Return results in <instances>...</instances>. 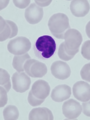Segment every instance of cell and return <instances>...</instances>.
<instances>
[{
    "label": "cell",
    "mask_w": 90,
    "mask_h": 120,
    "mask_svg": "<svg viewBox=\"0 0 90 120\" xmlns=\"http://www.w3.org/2000/svg\"><path fill=\"white\" fill-rule=\"evenodd\" d=\"M48 24L51 34L59 39H64L65 33L70 28L68 17L63 13L53 15L50 18Z\"/></svg>",
    "instance_id": "1"
},
{
    "label": "cell",
    "mask_w": 90,
    "mask_h": 120,
    "mask_svg": "<svg viewBox=\"0 0 90 120\" xmlns=\"http://www.w3.org/2000/svg\"><path fill=\"white\" fill-rule=\"evenodd\" d=\"M56 50V43L51 36L44 35L40 37L37 40L34 50L36 55L41 59H47L54 54Z\"/></svg>",
    "instance_id": "2"
},
{
    "label": "cell",
    "mask_w": 90,
    "mask_h": 120,
    "mask_svg": "<svg viewBox=\"0 0 90 120\" xmlns=\"http://www.w3.org/2000/svg\"><path fill=\"white\" fill-rule=\"evenodd\" d=\"M64 49L68 54L74 56L79 51L82 41V37L78 30L75 29L68 30L64 34Z\"/></svg>",
    "instance_id": "3"
},
{
    "label": "cell",
    "mask_w": 90,
    "mask_h": 120,
    "mask_svg": "<svg viewBox=\"0 0 90 120\" xmlns=\"http://www.w3.org/2000/svg\"><path fill=\"white\" fill-rule=\"evenodd\" d=\"M31 43L28 38L19 37L11 40L7 45V49L13 55H21L30 50Z\"/></svg>",
    "instance_id": "4"
},
{
    "label": "cell",
    "mask_w": 90,
    "mask_h": 120,
    "mask_svg": "<svg viewBox=\"0 0 90 120\" xmlns=\"http://www.w3.org/2000/svg\"><path fill=\"white\" fill-rule=\"evenodd\" d=\"M24 69L27 75L33 78L42 77L47 72L45 64L35 59L27 60L24 65Z\"/></svg>",
    "instance_id": "5"
},
{
    "label": "cell",
    "mask_w": 90,
    "mask_h": 120,
    "mask_svg": "<svg viewBox=\"0 0 90 120\" xmlns=\"http://www.w3.org/2000/svg\"><path fill=\"white\" fill-rule=\"evenodd\" d=\"M12 82L13 89L20 93L28 90L31 83L30 77L24 72H15L12 76Z\"/></svg>",
    "instance_id": "6"
},
{
    "label": "cell",
    "mask_w": 90,
    "mask_h": 120,
    "mask_svg": "<svg viewBox=\"0 0 90 120\" xmlns=\"http://www.w3.org/2000/svg\"><path fill=\"white\" fill-rule=\"evenodd\" d=\"M18 28L14 22L4 20L0 17V41H3L7 39L12 38L17 35Z\"/></svg>",
    "instance_id": "7"
},
{
    "label": "cell",
    "mask_w": 90,
    "mask_h": 120,
    "mask_svg": "<svg viewBox=\"0 0 90 120\" xmlns=\"http://www.w3.org/2000/svg\"><path fill=\"white\" fill-rule=\"evenodd\" d=\"M82 107L80 103L73 99L65 101L62 106L64 115L68 119H74L78 117L81 114Z\"/></svg>",
    "instance_id": "8"
},
{
    "label": "cell",
    "mask_w": 90,
    "mask_h": 120,
    "mask_svg": "<svg viewBox=\"0 0 90 120\" xmlns=\"http://www.w3.org/2000/svg\"><path fill=\"white\" fill-rule=\"evenodd\" d=\"M51 72L53 76L59 80H65L71 74L70 68L67 64L61 61L54 62L51 67Z\"/></svg>",
    "instance_id": "9"
},
{
    "label": "cell",
    "mask_w": 90,
    "mask_h": 120,
    "mask_svg": "<svg viewBox=\"0 0 90 120\" xmlns=\"http://www.w3.org/2000/svg\"><path fill=\"white\" fill-rule=\"evenodd\" d=\"M74 97L82 102L90 100V85L86 82L79 81L74 84L73 87Z\"/></svg>",
    "instance_id": "10"
},
{
    "label": "cell",
    "mask_w": 90,
    "mask_h": 120,
    "mask_svg": "<svg viewBox=\"0 0 90 120\" xmlns=\"http://www.w3.org/2000/svg\"><path fill=\"white\" fill-rule=\"evenodd\" d=\"M43 14V9L36 4L33 3L25 10L24 16L29 23L36 24L41 21Z\"/></svg>",
    "instance_id": "11"
},
{
    "label": "cell",
    "mask_w": 90,
    "mask_h": 120,
    "mask_svg": "<svg viewBox=\"0 0 90 120\" xmlns=\"http://www.w3.org/2000/svg\"><path fill=\"white\" fill-rule=\"evenodd\" d=\"M51 88L48 84L43 80H39L34 82L31 91L34 95L37 98L45 99L49 95Z\"/></svg>",
    "instance_id": "12"
},
{
    "label": "cell",
    "mask_w": 90,
    "mask_h": 120,
    "mask_svg": "<svg viewBox=\"0 0 90 120\" xmlns=\"http://www.w3.org/2000/svg\"><path fill=\"white\" fill-rule=\"evenodd\" d=\"M71 95V89L66 85L57 86L52 91L51 97L56 102H62L69 98Z\"/></svg>",
    "instance_id": "13"
},
{
    "label": "cell",
    "mask_w": 90,
    "mask_h": 120,
    "mask_svg": "<svg viewBox=\"0 0 90 120\" xmlns=\"http://www.w3.org/2000/svg\"><path fill=\"white\" fill-rule=\"evenodd\" d=\"M70 9L75 16L83 17L88 13L90 5L87 0H73L71 2Z\"/></svg>",
    "instance_id": "14"
},
{
    "label": "cell",
    "mask_w": 90,
    "mask_h": 120,
    "mask_svg": "<svg viewBox=\"0 0 90 120\" xmlns=\"http://www.w3.org/2000/svg\"><path fill=\"white\" fill-rule=\"evenodd\" d=\"M28 119L30 120H52L54 116L51 110L46 108H38L32 109L29 114Z\"/></svg>",
    "instance_id": "15"
},
{
    "label": "cell",
    "mask_w": 90,
    "mask_h": 120,
    "mask_svg": "<svg viewBox=\"0 0 90 120\" xmlns=\"http://www.w3.org/2000/svg\"><path fill=\"white\" fill-rule=\"evenodd\" d=\"M29 59H31V57L28 53L15 56L12 63L13 68L19 72H23L24 71V65L25 62Z\"/></svg>",
    "instance_id": "16"
},
{
    "label": "cell",
    "mask_w": 90,
    "mask_h": 120,
    "mask_svg": "<svg viewBox=\"0 0 90 120\" xmlns=\"http://www.w3.org/2000/svg\"><path fill=\"white\" fill-rule=\"evenodd\" d=\"M4 119L17 120L19 117V111L15 106L10 105L6 107L3 112Z\"/></svg>",
    "instance_id": "17"
},
{
    "label": "cell",
    "mask_w": 90,
    "mask_h": 120,
    "mask_svg": "<svg viewBox=\"0 0 90 120\" xmlns=\"http://www.w3.org/2000/svg\"><path fill=\"white\" fill-rule=\"evenodd\" d=\"M0 85L7 92L11 88L10 76L7 71L1 68L0 69Z\"/></svg>",
    "instance_id": "18"
},
{
    "label": "cell",
    "mask_w": 90,
    "mask_h": 120,
    "mask_svg": "<svg viewBox=\"0 0 90 120\" xmlns=\"http://www.w3.org/2000/svg\"><path fill=\"white\" fill-rule=\"evenodd\" d=\"M58 56L59 58L64 61H69L74 57L73 56L68 55L64 49V42H63L60 45L58 50Z\"/></svg>",
    "instance_id": "19"
},
{
    "label": "cell",
    "mask_w": 90,
    "mask_h": 120,
    "mask_svg": "<svg viewBox=\"0 0 90 120\" xmlns=\"http://www.w3.org/2000/svg\"><path fill=\"white\" fill-rule=\"evenodd\" d=\"M28 101L29 104L32 106L36 107L41 105L45 101V99H41L39 98H37L33 94L32 91L30 90L28 94Z\"/></svg>",
    "instance_id": "20"
},
{
    "label": "cell",
    "mask_w": 90,
    "mask_h": 120,
    "mask_svg": "<svg viewBox=\"0 0 90 120\" xmlns=\"http://www.w3.org/2000/svg\"><path fill=\"white\" fill-rule=\"evenodd\" d=\"M80 75L83 80L90 82V63L83 67L80 71Z\"/></svg>",
    "instance_id": "21"
},
{
    "label": "cell",
    "mask_w": 90,
    "mask_h": 120,
    "mask_svg": "<svg viewBox=\"0 0 90 120\" xmlns=\"http://www.w3.org/2000/svg\"><path fill=\"white\" fill-rule=\"evenodd\" d=\"M81 53L85 59L90 60V40L85 41L82 45Z\"/></svg>",
    "instance_id": "22"
},
{
    "label": "cell",
    "mask_w": 90,
    "mask_h": 120,
    "mask_svg": "<svg viewBox=\"0 0 90 120\" xmlns=\"http://www.w3.org/2000/svg\"><path fill=\"white\" fill-rule=\"evenodd\" d=\"M0 107L2 108L6 105L7 102V95L6 90L0 86Z\"/></svg>",
    "instance_id": "23"
},
{
    "label": "cell",
    "mask_w": 90,
    "mask_h": 120,
    "mask_svg": "<svg viewBox=\"0 0 90 120\" xmlns=\"http://www.w3.org/2000/svg\"><path fill=\"white\" fill-rule=\"evenodd\" d=\"M13 1L15 6L20 9L26 8L30 3V0H13Z\"/></svg>",
    "instance_id": "24"
},
{
    "label": "cell",
    "mask_w": 90,
    "mask_h": 120,
    "mask_svg": "<svg viewBox=\"0 0 90 120\" xmlns=\"http://www.w3.org/2000/svg\"><path fill=\"white\" fill-rule=\"evenodd\" d=\"M82 108L83 114L87 116L90 117V100L88 102L82 104Z\"/></svg>",
    "instance_id": "25"
},
{
    "label": "cell",
    "mask_w": 90,
    "mask_h": 120,
    "mask_svg": "<svg viewBox=\"0 0 90 120\" xmlns=\"http://www.w3.org/2000/svg\"><path fill=\"white\" fill-rule=\"evenodd\" d=\"M35 2L39 6L45 7L49 5L52 0H35Z\"/></svg>",
    "instance_id": "26"
},
{
    "label": "cell",
    "mask_w": 90,
    "mask_h": 120,
    "mask_svg": "<svg viewBox=\"0 0 90 120\" xmlns=\"http://www.w3.org/2000/svg\"><path fill=\"white\" fill-rule=\"evenodd\" d=\"M86 32L88 37L90 38V21L87 23L86 25Z\"/></svg>",
    "instance_id": "27"
}]
</instances>
